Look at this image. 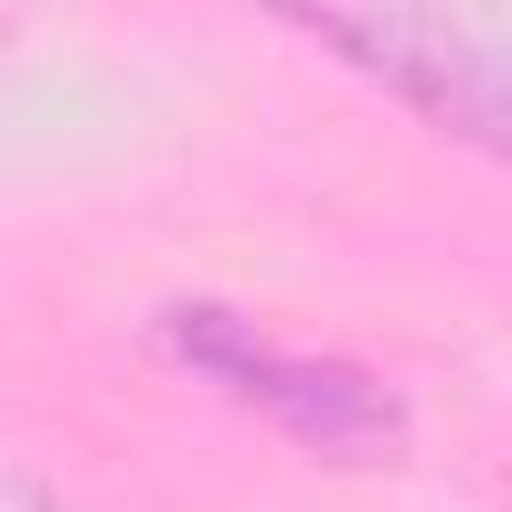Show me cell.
Wrapping results in <instances>:
<instances>
[{
  "instance_id": "obj_1",
  "label": "cell",
  "mask_w": 512,
  "mask_h": 512,
  "mask_svg": "<svg viewBox=\"0 0 512 512\" xmlns=\"http://www.w3.org/2000/svg\"><path fill=\"white\" fill-rule=\"evenodd\" d=\"M160 344L176 368L208 376L224 400L256 408L264 424H280L296 448L312 456H336V464H376V456H400V400L336 360V352H304V344H280L272 328H256L248 312H224V304H168L160 320Z\"/></svg>"
}]
</instances>
